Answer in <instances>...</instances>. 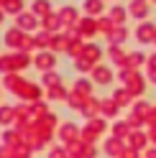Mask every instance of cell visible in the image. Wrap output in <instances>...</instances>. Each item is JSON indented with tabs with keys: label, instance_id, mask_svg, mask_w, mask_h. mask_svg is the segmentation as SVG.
Instances as JSON below:
<instances>
[{
	"label": "cell",
	"instance_id": "6da1fadb",
	"mask_svg": "<svg viewBox=\"0 0 156 158\" xmlns=\"http://www.w3.org/2000/svg\"><path fill=\"white\" fill-rule=\"evenodd\" d=\"M154 36H156V26L154 23H141L138 28H136V38H138L141 44H154Z\"/></svg>",
	"mask_w": 156,
	"mask_h": 158
},
{
	"label": "cell",
	"instance_id": "7a4b0ae2",
	"mask_svg": "<svg viewBox=\"0 0 156 158\" xmlns=\"http://www.w3.org/2000/svg\"><path fill=\"white\" fill-rule=\"evenodd\" d=\"M92 77H95V82H97V84H110L115 74H113V69H108L105 64H97V66H95V72H92Z\"/></svg>",
	"mask_w": 156,
	"mask_h": 158
},
{
	"label": "cell",
	"instance_id": "3957f363",
	"mask_svg": "<svg viewBox=\"0 0 156 158\" xmlns=\"http://www.w3.org/2000/svg\"><path fill=\"white\" fill-rule=\"evenodd\" d=\"M146 10H149V8H146L143 0H133L131 8H128V13H131V15H136V18H143V15H146Z\"/></svg>",
	"mask_w": 156,
	"mask_h": 158
},
{
	"label": "cell",
	"instance_id": "277c9868",
	"mask_svg": "<svg viewBox=\"0 0 156 158\" xmlns=\"http://www.w3.org/2000/svg\"><path fill=\"white\" fill-rule=\"evenodd\" d=\"M143 61H146V56H143L141 51H133V54L128 56V69H133V72H136V69H138Z\"/></svg>",
	"mask_w": 156,
	"mask_h": 158
},
{
	"label": "cell",
	"instance_id": "5b68a950",
	"mask_svg": "<svg viewBox=\"0 0 156 158\" xmlns=\"http://www.w3.org/2000/svg\"><path fill=\"white\" fill-rule=\"evenodd\" d=\"M110 15H113V21H115V23H123L125 18H128V10H125L123 5H115L113 10H110Z\"/></svg>",
	"mask_w": 156,
	"mask_h": 158
},
{
	"label": "cell",
	"instance_id": "8992f818",
	"mask_svg": "<svg viewBox=\"0 0 156 158\" xmlns=\"http://www.w3.org/2000/svg\"><path fill=\"white\" fill-rule=\"evenodd\" d=\"M113 100H115V105H118V107H120V105H128V102H131V92H128V89H118Z\"/></svg>",
	"mask_w": 156,
	"mask_h": 158
},
{
	"label": "cell",
	"instance_id": "52a82bcc",
	"mask_svg": "<svg viewBox=\"0 0 156 158\" xmlns=\"http://www.w3.org/2000/svg\"><path fill=\"white\" fill-rule=\"evenodd\" d=\"M84 10L100 13V10H102V0H84Z\"/></svg>",
	"mask_w": 156,
	"mask_h": 158
},
{
	"label": "cell",
	"instance_id": "ba28073f",
	"mask_svg": "<svg viewBox=\"0 0 156 158\" xmlns=\"http://www.w3.org/2000/svg\"><path fill=\"white\" fill-rule=\"evenodd\" d=\"M74 15H77V10H74V8H64V10L59 13L62 23H72V21H74Z\"/></svg>",
	"mask_w": 156,
	"mask_h": 158
},
{
	"label": "cell",
	"instance_id": "9c48e42d",
	"mask_svg": "<svg viewBox=\"0 0 156 158\" xmlns=\"http://www.w3.org/2000/svg\"><path fill=\"white\" fill-rule=\"evenodd\" d=\"M120 148H123V145L118 143V138H113L110 143H105V151H108V153H113V156H115V153H120Z\"/></svg>",
	"mask_w": 156,
	"mask_h": 158
},
{
	"label": "cell",
	"instance_id": "30bf717a",
	"mask_svg": "<svg viewBox=\"0 0 156 158\" xmlns=\"http://www.w3.org/2000/svg\"><path fill=\"white\" fill-rule=\"evenodd\" d=\"M110 38H113V44H115V46L123 44V41H125V28H123V26H120V28H115V33H113Z\"/></svg>",
	"mask_w": 156,
	"mask_h": 158
},
{
	"label": "cell",
	"instance_id": "8fae6325",
	"mask_svg": "<svg viewBox=\"0 0 156 158\" xmlns=\"http://www.w3.org/2000/svg\"><path fill=\"white\" fill-rule=\"evenodd\" d=\"M143 140H146V135L133 133V135H131V148H141V145H143Z\"/></svg>",
	"mask_w": 156,
	"mask_h": 158
},
{
	"label": "cell",
	"instance_id": "7c38bea8",
	"mask_svg": "<svg viewBox=\"0 0 156 158\" xmlns=\"http://www.w3.org/2000/svg\"><path fill=\"white\" fill-rule=\"evenodd\" d=\"M38 66H54V56L51 54H41L38 56Z\"/></svg>",
	"mask_w": 156,
	"mask_h": 158
},
{
	"label": "cell",
	"instance_id": "4fadbf2b",
	"mask_svg": "<svg viewBox=\"0 0 156 158\" xmlns=\"http://www.w3.org/2000/svg\"><path fill=\"white\" fill-rule=\"evenodd\" d=\"M100 107H102V112H108V115L118 112V105H115V102H100Z\"/></svg>",
	"mask_w": 156,
	"mask_h": 158
},
{
	"label": "cell",
	"instance_id": "5bb4252c",
	"mask_svg": "<svg viewBox=\"0 0 156 158\" xmlns=\"http://www.w3.org/2000/svg\"><path fill=\"white\" fill-rule=\"evenodd\" d=\"M21 26L31 28V26H33V18H31V15H21Z\"/></svg>",
	"mask_w": 156,
	"mask_h": 158
},
{
	"label": "cell",
	"instance_id": "9a60e30c",
	"mask_svg": "<svg viewBox=\"0 0 156 158\" xmlns=\"http://www.w3.org/2000/svg\"><path fill=\"white\" fill-rule=\"evenodd\" d=\"M149 64H151V69L156 72V56H151V61H149Z\"/></svg>",
	"mask_w": 156,
	"mask_h": 158
},
{
	"label": "cell",
	"instance_id": "2e32d148",
	"mask_svg": "<svg viewBox=\"0 0 156 158\" xmlns=\"http://www.w3.org/2000/svg\"><path fill=\"white\" fill-rule=\"evenodd\" d=\"M154 44H156V36H154Z\"/></svg>",
	"mask_w": 156,
	"mask_h": 158
}]
</instances>
